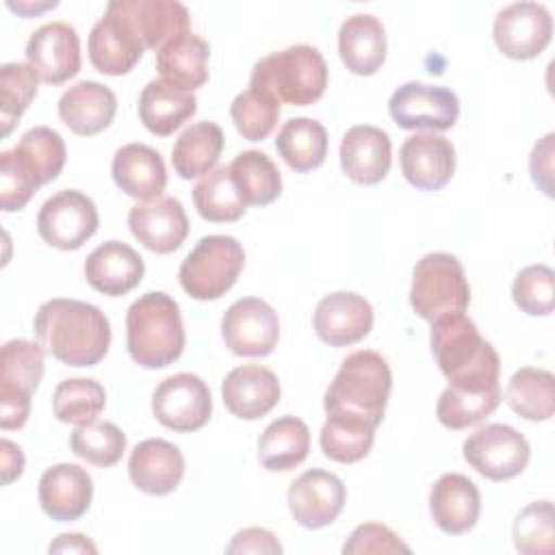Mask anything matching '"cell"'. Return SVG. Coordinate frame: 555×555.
<instances>
[{
  "label": "cell",
  "mask_w": 555,
  "mask_h": 555,
  "mask_svg": "<svg viewBox=\"0 0 555 555\" xmlns=\"http://www.w3.org/2000/svg\"><path fill=\"white\" fill-rule=\"evenodd\" d=\"M128 475L141 492L163 496L180 486L184 477V457L176 444L163 438H147L132 449L128 457Z\"/></svg>",
  "instance_id": "cell-26"
},
{
  "label": "cell",
  "mask_w": 555,
  "mask_h": 555,
  "mask_svg": "<svg viewBox=\"0 0 555 555\" xmlns=\"http://www.w3.org/2000/svg\"><path fill=\"white\" fill-rule=\"evenodd\" d=\"M280 392L278 375L260 364L236 366L221 384L225 408L243 421H256L269 414L278 405Z\"/></svg>",
  "instance_id": "cell-23"
},
{
  "label": "cell",
  "mask_w": 555,
  "mask_h": 555,
  "mask_svg": "<svg viewBox=\"0 0 555 555\" xmlns=\"http://www.w3.org/2000/svg\"><path fill=\"white\" fill-rule=\"evenodd\" d=\"M221 336L232 353L264 358L280 338L278 312L258 297L236 299L221 319Z\"/></svg>",
  "instance_id": "cell-12"
},
{
  "label": "cell",
  "mask_w": 555,
  "mask_h": 555,
  "mask_svg": "<svg viewBox=\"0 0 555 555\" xmlns=\"http://www.w3.org/2000/svg\"><path fill=\"white\" fill-rule=\"evenodd\" d=\"M462 453L486 479L505 481L527 468L531 449L527 438L512 425L488 423L464 440Z\"/></svg>",
  "instance_id": "cell-9"
},
{
  "label": "cell",
  "mask_w": 555,
  "mask_h": 555,
  "mask_svg": "<svg viewBox=\"0 0 555 555\" xmlns=\"http://www.w3.org/2000/svg\"><path fill=\"white\" fill-rule=\"evenodd\" d=\"M312 325L325 345L347 347L369 336L373 327V308L358 293L336 291L317 304Z\"/></svg>",
  "instance_id": "cell-19"
},
{
  "label": "cell",
  "mask_w": 555,
  "mask_h": 555,
  "mask_svg": "<svg viewBox=\"0 0 555 555\" xmlns=\"http://www.w3.org/2000/svg\"><path fill=\"white\" fill-rule=\"evenodd\" d=\"M230 555L234 553H282V544L278 542V538L262 527H247L243 531H238L232 542L225 548Z\"/></svg>",
  "instance_id": "cell-50"
},
{
  "label": "cell",
  "mask_w": 555,
  "mask_h": 555,
  "mask_svg": "<svg viewBox=\"0 0 555 555\" xmlns=\"http://www.w3.org/2000/svg\"><path fill=\"white\" fill-rule=\"evenodd\" d=\"M228 169L245 204L267 206L282 193L280 169L260 150H245L236 154Z\"/></svg>",
  "instance_id": "cell-38"
},
{
  "label": "cell",
  "mask_w": 555,
  "mask_h": 555,
  "mask_svg": "<svg viewBox=\"0 0 555 555\" xmlns=\"http://www.w3.org/2000/svg\"><path fill=\"white\" fill-rule=\"evenodd\" d=\"M43 377V347L26 338L2 345L0 427L20 429L30 414V397Z\"/></svg>",
  "instance_id": "cell-8"
},
{
  "label": "cell",
  "mask_w": 555,
  "mask_h": 555,
  "mask_svg": "<svg viewBox=\"0 0 555 555\" xmlns=\"http://www.w3.org/2000/svg\"><path fill=\"white\" fill-rule=\"evenodd\" d=\"M145 273L143 258L124 241L98 245L85 260V278L102 295L121 297L141 284Z\"/></svg>",
  "instance_id": "cell-25"
},
{
  "label": "cell",
  "mask_w": 555,
  "mask_h": 555,
  "mask_svg": "<svg viewBox=\"0 0 555 555\" xmlns=\"http://www.w3.org/2000/svg\"><path fill=\"white\" fill-rule=\"evenodd\" d=\"M180 306L160 291L141 295L126 312V347L143 369H165L184 351Z\"/></svg>",
  "instance_id": "cell-3"
},
{
  "label": "cell",
  "mask_w": 555,
  "mask_h": 555,
  "mask_svg": "<svg viewBox=\"0 0 555 555\" xmlns=\"http://www.w3.org/2000/svg\"><path fill=\"white\" fill-rule=\"evenodd\" d=\"M275 150L291 169L299 173L312 171L327 156V130L312 117H293L280 128Z\"/></svg>",
  "instance_id": "cell-35"
},
{
  "label": "cell",
  "mask_w": 555,
  "mask_h": 555,
  "mask_svg": "<svg viewBox=\"0 0 555 555\" xmlns=\"http://www.w3.org/2000/svg\"><path fill=\"white\" fill-rule=\"evenodd\" d=\"M429 512L440 531L462 535L470 531L479 518V488L462 473H444L429 490Z\"/></svg>",
  "instance_id": "cell-24"
},
{
  "label": "cell",
  "mask_w": 555,
  "mask_h": 555,
  "mask_svg": "<svg viewBox=\"0 0 555 555\" xmlns=\"http://www.w3.org/2000/svg\"><path fill=\"white\" fill-rule=\"evenodd\" d=\"M13 150L33 169L39 184L52 182L63 171L67 158L63 137L48 126H35L26 130Z\"/></svg>",
  "instance_id": "cell-43"
},
{
  "label": "cell",
  "mask_w": 555,
  "mask_h": 555,
  "mask_svg": "<svg viewBox=\"0 0 555 555\" xmlns=\"http://www.w3.org/2000/svg\"><path fill=\"white\" fill-rule=\"evenodd\" d=\"M345 499L347 490L340 477L323 468L301 473L288 488V509L306 529L332 525L343 512Z\"/></svg>",
  "instance_id": "cell-17"
},
{
  "label": "cell",
  "mask_w": 555,
  "mask_h": 555,
  "mask_svg": "<svg viewBox=\"0 0 555 555\" xmlns=\"http://www.w3.org/2000/svg\"><path fill=\"white\" fill-rule=\"evenodd\" d=\"M197 111V100L191 91L178 89L163 78L150 80L139 95V119L158 137H169Z\"/></svg>",
  "instance_id": "cell-31"
},
{
  "label": "cell",
  "mask_w": 555,
  "mask_h": 555,
  "mask_svg": "<svg viewBox=\"0 0 555 555\" xmlns=\"http://www.w3.org/2000/svg\"><path fill=\"white\" fill-rule=\"evenodd\" d=\"M126 15L141 43L160 50L171 39L191 30V15L182 2L176 0H115Z\"/></svg>",
  "instance_id": "cell-27"
},
{
  "label": "cell",
  "mask_w": 555,
  "mask_h": 555,
  "mask_svg": "<svg viewBox=\"0 0 555 555\" xmlns=\"http://www.w3.org/2000/svg\"><path fill=\"white\" fill-rule=\"evenodd\" d=\"M50 7H56V2H46V4H22V2L13 4V2H9V9H13V11L22 13V15L39 13V11H46V9H50Z\"/></svg>",
  "instance_id": "cell-54"
},
{
  "label": "cell",
  "mask_w": 555,
  "mask_h": 555,
  "mask_svg": "<svg viewBox=\"0 0 555 555\" xmlns=\"http://www.w3.org/2000/svg\"><path fill=\"white\" fill-rule=\"evenodd\" d=\"M117 113L115 93L98 80H80L59 100L61 121L80 137H91L111 126Z\"/></svg>",
  "instance_id": "cell-28"
},
{
  "label": "cell",
  "mask_w": 555,
  "mask_h": 555,
  "mask_svg": "<svg viewBox=\"0 0 555 555\" xmlns=\"http://www.w3.org/2000/svg\"><path fill=\"white\" fill-rule=\"evenodd\" d=\"M403 178L421 191L442 189L455 171V147L447 137L434 132H416L408 137L399 150Z\"/></svg>",
  "instance_id": "cell-20"
},
{
  "label": "cell",
  "mask_w": 555,
  "mask_h": 555,
  "mask_svg": "<svg viewBox=\"0 0 555 555\" xmlns=\"http://www.w3.org/2000/svg\"><path fill=\"white\" fill-rule=\"evenodd\" d=\"M2 483L9 486L13 479H17L24 470V453L22 449L11 442L9 438H2Z\"/></svg>",
  "instance_id": "cell-52"
},
{
  "label": "cell",
  "mask_w": 555,
  "mask_h": 555,
  "mask_svg": "<svg viewBox=\"0 0 555 555\" xmlns=\"http://www.w3.org/2000/svg\"><path fill=\"white\" fill-rule=\"evenodd\" d=\"M39 186L33 169L15 150L0 154V208L4 212L22 210Z\"/></svg>",
  "instance_id": "cell-48"
},
{
  "label": "cell",
  "mask_w": 555,
  "mask_h": 555,
  "mask_svg": "<svg viewBox=\"0 0 555 555\" xmlns=\"http://www.w3.org/2000/svg\"><path fill=\"white\" fill-rule=\"evenodd\" d=\"M152 412L167 429L182 434L202 429L212 412L210 390L199 375H171L156 386L152 395Z\"/></svg>",
  "instance_id": "cell-14"
},
{
  "label": "cell",
  "mask_w": 555,
  "mask_h": 555,
  "mask_svg": "<svg viewBox=\"0 0 555 555\" xmlns=\"http://www.w3.org/2000/svg\"><path fill=\"white\" fill-rule=\"evenodd\" d=\"M230 117L243 139L262 141L273 132L280 119V102L267 91L249 87L232 100Z\"/></svg>",
  "instance_id": "cell-44"
},
{
  "label": "cell",
  "mask_w": 555,
  "mask_h": 555,
  "mask_svg": "<svg viewBox=\"0 0 555 555\" xmlns=\"http://www.w3.org/2000/svg\"><path fill=\"white\" fill-rule=\"evenodd\" d=\"M26 61L48 85H63L80 72V37L67 22L39 26L26 43Z\"/></svg>",
  "instance_id": "cell-16"
},
{
  "label": "cell",
  "mask_w": 555,
  "mask_h": 555,
  "mask_svg": "<svg viewBox=\"0 0 555 555\" xmlns=\"http://www.w3.org/2000/svg\"><path fill=\"white\" fill-rule=\"evenodd\" d=\"M310 451V429L297 416L271 421L258 440V460L267 470L284 473L299 466Z\"/></svg>",
  "instance_id": "cell-33"
},
{
  "label": "cell",
  "mask_w": 555,
  "mask_h": 555,
  "mask_svg": "<svg viewBox=\"0 0 555 555\" xmlns=\"http://www.w3.org/2000/svg\"><path fill=\"white\" fill-rule=\"evenodd\" d=\"M431 353L449 386L490 390L499 386V353L464 312L431 321Z\"/></svg>",
  "instance_id": "cell-2"
},
{
  "label": "cell",
  "mask_w": 555,
  "mask_h": 555,
  "mask_svg": "<svg viewBox=\"0 0 555 555\" xmlns=\"http://www.w3.org/2000/svg\"><path fill=\"white\" fill-rule=\"evenodd\" d=\"M388 113L405 130H449L457 121L460 100L447 87L410 80L390 95Z\"/></svg>",
  "instance_id": "cell-13"
},
{
  "label": "cell",
  "mask_w": 555,
  "mask_h": 555,
  "mask_svg": "<svg viewBox=\"0 0 555 555\" xmlns=\"http://www.w3.org/2000/svg\"><path fill=\"white\" fill-rule=\"evenodd\" d=\"M514 546L525 555H546L553 551V503L533 501L522 507L512 527Z\"/></svg>",
  "instance_id": "cell-46"
},
{
  "label": "cell",
  "mask_w": 555,
  "mask_h": 555,
  "mask_svg": "<svg viewBox=\"0 0 555 555\" xmlns=\"http://www.w3.org/2000/svg\"><path fill=\"white\" fill-rule=\"evenodd\" d=\"M512 297L516 306L531 317H546L555 308V273L546 264L525 267L514 284Z\"/></svg>",
  "instance_id": "cell-47"
},
{
  "label": "cell",
  "mask_w": 555,
  "mask_h": 555,
  "mask_svg": "<svg viewBox=\"0 0 555 555\" xmlns=\"http://www.w3.org/2000/svg\"><path fill=\"white\" fill-rule=\"evenodd\" d=\"M39 505L59 522L78 520L91 505L93 481L78 464H54L39 479Z\"/></svg>",
  "instance_id": "cell-21"
},
{
  "label": "cell",
  "mask_w": 555,
  "mask_h": 555,
  "mask_svg": "<svg viewBox=\"0 0 555 555\" xmlns=\"http://www.w3.org/2000/svg\"><path fill=\"white\" fill-rule=\"evenodd\" d=\"M340 61L351 74L371 76L386 61V30L371 13H356L338 30Z\"/></svg>",
  "instance_id": "cell-30"
},
{
  "label": "cell",
  "mask_w": 555,
  "mask_h": 555,
  "mask_svg": "<svg viewBox=\"0 0 555 555\" xmlns=\"http://www.w3.org/2000/svg\"><path fill=\"white\" fill-rule=\"evenodd\" d=\"M343 553H410V546L399 540V535L390 527L379 522H364L351 531V535L343 544Z\"/></svg>",
  "instance_id": "cell-49"
},
{
  "label": "cell",
  "mask_w": 555,
  "mask_h": 555,
  "mask_svg": "<svg viewBox=\"0 0 555 555\" xmlns=\"http://www.w3.org/2000/svg\"><path fill=\"white\" fill-rule=\"evenodd\" d=\"M507 405L527 421H548L555 410V377L546 369L522 366L505 388Z\"/></svg>",
  "instance_id": "cell-37"
},
{
  "label": "cell",
  "mask_w": 555,
  "mask_h": 555,
  "mask_svg": "<svg viewBox=\"0 0 555 555\" xmlns=\"http://www.w3.org/2000/svg\"><path fill=\"white\" fill-rule=\"evenodd\" d=\"M95 544L82 533H61L52 544L50 553H95Z\"/></svg>",
  "instance_id": "cell-53"
},
{
  "label": "cell",
  "mask_w": 555,
  "mask_h": 555,
  "mask_svg": "<svg viewBox=\"0 0 555 555\" xmlns=\"http://www.w3.org/2000/svg\"><path fill=\"white\" fill-rule=\"evenodd\" d=\"M223 150V130L215 121L191 124L171 147V165L184 180L215 169Z\"/></svg>",
  "instance_id": "cell-34"
},
{
  "label": "cell",
  "mask_w": 555,
  "mask_h": 555,
  "mask_svg": "<svg viewBox=\"0 0 555 555\" xmlns=\"http://www.w3.org/2000/svg\"><path fill=\"white\" fill-rule=\"evenodd\" d=\"M470 301V286L462 262L444 251L423 256L412 271L410 304L425 321L464 312Z\"/></svg>",
  "instance_id": "cell-7"
},
{
  "label": "cell",
  "mask_w": 555,
  "mask_h": 555,
  "mask_svg": "<svg viewBox=\"0 0 555 555\" xmlns=\"http://www.w3.org/2000/svg\"><path fill=\"white\" fill-rule=\"evenodd\" d=\"M100 215L91 197L76 189H63L48 197L37 215L39 236L56 249H78L98 230Z\"/></svg>",
  "instance_id": "cell-10"
},
{
  "label": "cell",
  "mask_w": 555,
  "mask_h": 555,
  "mask_svg": "<svg viewBox=\"0 0 555 555\" xmlns=\"http://www.w3.org/2000/svg\"><path fill=\"white\" fill-rule=\"evenodd\" d=\"M128 225L132 236L154 254L176 251L189 234L186 212L180 199L169 195L134 204L128 212Z\"/></svg>",
  "instance_id": "cell-18"
},
{
  "label": "cell",
  "mask_w": 555,
  "mask_h": 555,
  "mask_svg": "<svg viewBox=\"0 0 555 555\" xmlns=\"http://www.w3.org/2000/svg\"><path fill=\"white\" fill-rule=\"evenodd\" d=\"M106 405V392L100 382L89 377H69L59 382L52 392V412L61 423L85 425L100 416Z\"/></svg>",
  "instance_id": "cell-41"
},
{
  "label": "cell",
  "mask_w": 555,
  "mask_h": 555,
  "mask_svg": "<svg viewBox=\"0 0 555 555\" xmlns=\"http://www.w3.org/2000/svg\"><path fill=\"white\" fill-rule=\"evenodd\" d=\"M249 87L267 91L278 102L308 106L325 93L327 65L317 48L291 46L256 61Z\"/></svg>",
  "instance_id": "cell-5"
},
{
  "label": "cell",
  "mask_w": 555,
  "mask_h": 555,
  "mask_svg": "<svg viewBox=\"0 0 555 555\" xmlns=\"http://www.w3.org/2000/svg\"><path fill=\"white\" fill-rule=\"evenodd\" d=\"M115 184L130 197L154 199L167 186V169L160 154L145 143L121 145L111 163Z\"/></svg>",
  "instance_id": "cell-29"
},
{
  "label": "cell",
  "mask_w": 555,
  "mask_h": 555,
  "mask_svg": "<svg viewBox=\"0 0 555 555\" xmlns=\"http://www.w3.org/2000/svg\"><path fill=\"white\" fill-rule=\"evenodd\" d=\"M193 202L197 212L206 221L215 223L236 221L247 210V204L234 186V180L225 165L215 167L199 178V182L193 186Z\"/></svg>",
  "instance_id": "cell-39"
},
{
  "label": "cell",
  "mask_w": 555,
  "mask_h": 555,
  "mask_svg": "<svg viewBox=\"0 0 555 555\" xmlns=\"http://www.w3.org/2000/svg\"><path fill=\"white\" fill-rule=\"evenodd\" d=\"M392 388L386 358L371 349L349 353L325 390V414L360 416L379 427Z\"/></svg>",
  "instance_id": "cell-4"
},
{
  "label": "cell",
  "mask_w": 555,
  "mask_h": 555,
  "mask_svg": "<svg viewBox=\"0 0 555 555\" xmlns=\"http://www.w3.org/2000/svg\"><path fill=\"white\" fill-rule=\"evenodd\" d=\"M69 447L74 455L93 466H113L121 460L126 451V434L111 421H91L76 425L69 436Z\"/></svg>",
  "instance_id": "cell-42"
},
{
  "label": "cell",
  "mask_w": 555,
  "mask_h": 555,
  "mask_svg": "<svg viewBox=\"0 0 555 555\" xmlns=\"http://www.w3.org/2000/svg\"><path fill=\"white\" fill-rule=\"evenodd\" d=\"M390 137L369 124L351 126L340 141V167L356 184L373 186L382 182L390 169Z\"/></svg>",
  "instance_id": "cell-22"
},
{
  "label": "cell",
  "mask_w": 555,
  "mask_h": 555,
  "mask_svg": "<svg viewBox=\"0 0 555 555\" xmlns=\"http://www.w3.org/2000/svg\"><path fill=\"white\" fill-rule=\"evenodd\" d=\"M501 403V388L468 390L447 386L436 405V416L447 429H466L490 416Z\"/></svg>",
  "instance_id": "cell-40"
},
{
  "label": "cell",
  "mask_w": 555,
  "mask_h": 555,
  "mask_svg": "<svg viewBox=\"0 0 555 555\" xmlns=\"http://www.w3.org/2000/svg\"><path fill=\"white\" fill-rule=\"evenodd\" d=\"M553 17L540 2L522 0L501 9L492 24V37L501 54L529 61L551 43Z\"/></svg>",
  "instance_id": "cell-11"
},
{
  "label": "cell",
  "mask_w": 555,
  "mask_h": 555,
  "mask_svg": "<svg viewBox=\"0 0 555 555\" xmlns=\"http://www.w3.org/2000/svg\"><path fill=\"white\" fill-rule=\"evenodd\" d=\"M553 139H555L553 132L542 137L533 145V152H531V158H529L531 178L548 197L553 195V184H551V178H553Z\"/></svg>",
  "instance_id": "cell-51"
},
{
  "label": "cell",
  "mask_w": 555,
  "mask_h": 555,
  "mask_svg": "<svg viewBox=\"0 0 555 555\" xmlns=\"http://www.w3.org/2000/svg\"><path fill=\"white\" fill-rule=\"evenodd\" d=\"M37 343L63 364L95 366L111 347L106 314L87 301L56 297L35 314Z\"/></svg>",
  "instance_id": "cell-1"
},
{
  "label": "cell",
  "mask_w": 555,
  "mask_h": 555,
  "mask_svg": "<svg viewBox=\"0 0 555 555\" xmlns=\"http://www.w3.org/2000/svg\"><path fill=\"white\" fill-rule=\"evenodd\" d=\"M245 264L243 245L234 236L210 234L186 254L178 280L186 295L197 301L223 297L238 280Z\"/></svg>",
  "instance_id": "cell-6"
},
{
  "label": "cell",
  "mask_w": 555,
  "mask_h": 555,
  "mask_svg": "<svg viewBox=\"0 0 555 555\" xmlns=\"http://www.w3.org/2000/svg\"><path fill=\"white\" fill-rule=\"evenodd\" d=\"M208 43L189 30L156 52V69L165 82L193 93L208 80Z\"/></svg>",
  "instance_id": "cell-32"
},
{
  "label": "cell",
  "mask_w": 555,
  "mask_h": 555,
  "mask_svg": "<svg viewBox=\"0 0 555 555\" xmlns=\"http://www.w3.org/2000/svg\"><path fill=\"white\" fill-rule=\"evenodd\" d=\"M87 50L89 61L98 72L106 76H121L139 63L145 46L113 0L108 2L106 13L93 24Z\"/></svg>",
  "instance_id": "cell-15"
},
{
  "label": "cell",
  "mask_w": 555,
  "mask_h": 555,
  "mask_svg": "<svg viewBox=\"0 0 555 555\" xmlns=\"http://www.w3.org/2000/svg\"><path fill=\"white\" fill-rule=\"evenodd\" d=\"M375 425L360 416L327 414L321 427V451L340 464H356L369 455L375 440Z\"/></svg>",
  "instance_id": "cell-36"
},
{
  "label": "cell",
  "mask_w": 555,
  "mask_h": 555,
  "mask_svg": "<svg viewBox=\"0 0 555 555\" xmlns=\"http://www.w3.org/2000/svg\"><path fill=\"white\" fill-rule=\"evenodd\" d=\"M39 76L28 63H4L0 67V124L7 137L37 95Z\"/></svg>",
  "instance_id": "cell-45"
}]
</instances>
